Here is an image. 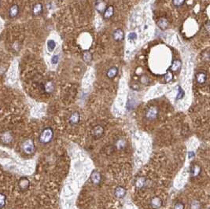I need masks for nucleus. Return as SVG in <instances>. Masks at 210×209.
I'll return each mask as SVG.
<instances>
[{
  "label": "nucleus",
  "mask_w": 210,
  "mask_h": 209,
  "mask_svg": "<svg viewBox=\"0 0 210 209\" xmlns=\"http://www.w3.org/2000/svg\"><path fill=\"white\" fill-rule=\"evenodd\" d=\"M54 138V131L51 127H46L42 131L39 135V142L43 144H47L52 141Z\"/></svg>",
  "instance_id": "nucleus-1"
},
{
  "label": "nucleus",
  "mask_w": 210,
  "mask_h": 209,
  "mask_svg": "<svg viewBox=\"0 0 210 209\" xmlns=\"http://www.w3.org/2000/svg\"><path fill=\"white\" fill-rule=\"evenodd\" d=\"M22 149L24 153L28 155H31L35 152V143L32 139H27L23 142Z\"/></svg>",
  "instance_id": "nucleus-2"
},
{
  "label": "nucleus",
  "mask_w": 210,
  "mask_h": 209,
  "mask_svg": "<svg viewBox=\"0 0 210 209\" xmlns=\"http://www.w3.org/2000/svg\"><path fill=\"white\" fill-rule=\"evenodd\" d=\"M159 113V110L157 106H150L145 113V117L146 120H154L157 119Z\"/></svg>",
  "instance_id": "nucleus-3"
},
{
  "label": "nucleus",
  "mask_w": 210,
  "mask_h": 209,
  "mask_svg": "<svg viewBox=\"0 0 210 209\" xmlns=\"http://www.w3.org/2000/svg\"><path fill=\"white\" fill-rule=\"evenodd\" d=\"M104 132H105V130H104L103 127L101 125H97L94 127L91 130V135L95 139L98 140L103 136Z\"/></svg>",
  "instance_id": "nucleus-4"
},
{
  "label": "nucleus",
  "mask_w": 210,
  "mask_h": 209,
  "mask_svg": "<svg viewBox=\"0 0 210 209\" xmlns=\"http://www.w3.org/2000/svg\"><path fill=\"white\" fill-rule=\"evenodd\" d=\"M107 4L104 0H97L95 3V8L99 14H102L107 8Z\"/></svg>",
  "instance_id": "nucleus-5"
},
{
  "label": "nucleus",
  "mask_w": 210,
  "mask_h": 209,
  "mask_svg": "<svg viewBox=\"0 0 210 209\" xmlns=\"http://www.w3.org/2000/svg\"><path fill=\"white\" fill-rule=\"evenodd\" d=\"M113 39L116 42H121L124 39V32L121 28L116 29L113 33Z\"/></svg>",
  "instance_id": "nucleus-6"
},
{
  "label": "nucleus",
  "mask_w": 210,
  "mask_h": 209,
  "mask_svg": "<svg viewBox=\"0 0 210 209\" xmlns=\"http://www.w3.org/2000/svg\"><path fill=\"white\" fill-rule=\"evenodd\" d=\"M29 186H30V182L28 178L25 177H22L20 178L19 182H18V186L21 191H25L28 190L29 188Z\"/></svg>",
  "instance_id": "nucleus-7"
},
{
  "label": "nucleus",
  "mask_w": 210,
  "mask_h": 209,
  "mask_svg": "<svg viewBox=\"0 0 210 209\" xmlns=\"http://www.w3.org/2000/svg\"><path fill=\"white\" fill-rule=\"evenodd\" d=\"M157 25L160 29H161L163 31H165V30H166L167 28H168L169 25H170V23H169V21H168L166 17H161V18H160V19L157 21Z\"/></svg>",
  "instance_id": "nucleus-8"
},
{
  "label": "nucleus",
  "mask_w": 210,
  "mask_h": 209,
  "mask_svg": "<svg viewBox=\"0 0 210 209\" xmlns=\"http://www.w3.org/2000/svg\"><path fill=\"white\" fill-rule=\"evenodd\" d=\"M207 73L205 72H199L195 75L197 83L199 84H204L207 80Z\"/></svg>",
  "instance_id": "nucleus-9"
},
{
  "label": "nucleus",
  "mask_w": 210,
  "mask_h": 209,
  "mask_svg": "<svg viewBox=\"0 0 210 209\" xmlns=\"http://www.w3.org/2000/svg\"><path fill=\"white\" fill-rule=\"evenodd\" d=\"M91 180L93 184L98 185L101 182L102 176L100 173L97 171H94L91 174Z\"/></svg>",
  "instance_id": "nucleus-10"
},
{
  "label": "nucleus",
  "mask_w": 210,
  "mask_h": 209,
  "mask_svg": "<svg viewBox=\"0 0 210 209\" xmlns=\"http://www.w3.org/2000/svg\"><path fill=\"white\" fill-rule=\"evenodd\" d=\"M127 190L123 186H117L115 189L114 191V195L115 197L118 199H121L125 197L126 195Z\"/></svg>",
  "instance_id": "nucleus-11"
},
{
  "label": "nucleus",
  "mask_w": 210,
  "mask_h": 209,
  "mask_svg": "<svg viewBox=\"0 0 210 209\" xmlns=\"http://www.w3.org/2000/svg\"><path fill=\"white\" fill-rule=\"evenodd\" d=\"M113 14H114V8H113V6H108L107 8L106 9V10L102 14V16H103L104 19L107 20L110 19L113 16Z\"/></svg>",
  "instance_id": "nucleus-12"
},
{
  "label": "nucleus",
  "mask_w": 210,
  "mask_h": 209,
  "mask_svg": "<svg viewBox=\"0 0 210 209\" xmlns=\"http://www.w3.org/2000/svg\"><path fill=\"white\" fill-rule=\"evenodd\" d=\"M54 84L52 81H47L46 84L43 85V90L47 94H52L54 91Z\"/></svg>",
  "instance_id": "nucleus-13"
},
{
  "label": "nucleus",
  "mask_w": 210,
  "mask_h": 209,
  "mask_svg": "<svg viewBox=\"0 0 210 209\" xmlns=\"http://www.w3.org/2000/svg\"><path fill=\"white\" fill-rule=\"evenodd\" d=\"M80 113L78 112H74L72 113V115L70 116L69 117V123L72 124V125H76L79 123L80 121Z\"/></svg>",
  "instance_id": "nucleus-14"
},
{
  "label": "nucleus",
  "mask_w": 210,
  "mask_h": 209,
  "mask_svg": "<svg viewBox=\"0 0 210 209\" xmlns=\"http://www.w3.org/2000/svg\"><path fill=\"white\" fill-rule=\"evenodd\" d=\"M82 58L84 62H86L87 64H90V63H91L93 60L92 53H91L89 50H85L82 53Z\"/></svg>",
  "instance_id": "nucleus-15"
},
{
  "label": "nucleus",
  "mask_w": 210,
  "mask_h": 209,
  "mask_svg": "<svg viewBox=\"0 0 210 209\" xmlns=\"http://www.w3.org/2000/svg\"><path fill=\"white\" fill-rule=\"evenodd\" d=\"M118 74V69L116 66L111 67L109 69H108L106 73V76L107 78L109 79H112L115 78Z\"/></svg>",
  "instance_id": "nucleus-16"
},
{
  "label": "nucleus",
  "mask_w": 210,
  "mask_h": 209,
  "mask_svg": "<svg viewBox=\"0 0 210 209\" xmlns=\"http://www.w3.org/2000/svg\"><path fill=\"white\" fill-rule=\"evenodd\" d=\"M150 205L154 209H158L162 205V201L161 198L157 197H154L150 201Z\"/></svg>",
  "instance_id": "nucleus-17"
},
{
  "label": "nucleus",
  "mask_w": 210,
  "mask_h": 209,
  "mask_svg": "<svg viewBox=\"0 0 210 209\" xmlns=\"http://www.w3.org/2000/svg\"><path fill=\"white\" fill-rule=\"evenodd\" d=\"M181 67H182V62L180 60H179V59H176L172 63L170 70H171L172 72H177V71H179L181 69Z\"/></svg>",
  "instance_id": "nucleus-18"
},
{
  "label": "nucleus",
  "mask_w": 210,
  "mask_h": 209,
  "mask_svg": "<svg viewBox=\"0 0 210 209\" xmlns=\"http://www.w3.org/2000/svg\"><path fill=\"white\" fill-rule=\"evenodd\" d=\"M0 139L4 143H10L13 140V136L9 132H4L0 134Z\"/></svg>",
  "instance_id": "nucleus-19"
},
{
  "label": "nucleus",
  "mask_w": 210,
  "mask_h": 209,
  "mask_svg": "<svg viewBox=\"0 0 210 209\" xmlns=\"http://www.w3.org/2000/svg\"><path fill=\"white\" fill-rule=\"evenodd\" d=\"M43 7L42 4L39 3H36V4H35L33 6L32 14H33L34 16H39L43 13Z\"/></svg>",
  "instance_id": "nucleus-20"
},
{
  "label": "nucleus",
  "mask_w": 210,
  "mask_h": 209,
  "mask_svg": "<svg viewBox=\"0 0 210 209\" xmlns=\"http://www.w3.org/2000/svg\"><path fill=\"white\" fill-rule=\"evenodd\" d=\"M146 178H144V177H139V178H138L135 180V186L138 189H142V188H143V187L146 186Z\"/></svg>",
  "instance_id": "nucleus-21"
},
{
  "label": "nucleus",
  "mask_w": 210,
  "mask_h": 209,
  "mask_svg": "<svg viewBox=\"0 0 210 209\" xmlns=\"http://www.w3.org/2000/svg\"><path fill=\"white\" fill-rule=\"evenodd\" d=\"M19 13V7L17 5H13V6L10 8L9 10V16L11 18L17 17V14Z\"/></svg>",
  "instance_id": "nucleus-22"
},
{
  "label": "nucleus",
  "mask_w": 210,
  "mask_h": 209,
  "mask_svg": "<svg viewBox=\"0 0 210 209\" xmlns=\"http://www.w3.org/2000/svg\"><path fill=\"white\" fill-rule=\"evenodd\" d=\"M201 171H202V168L198 164H194L191 168V175L193 176V177L198 176L201 174Z\"/></svg>",
  "instance_id": "nucleus-23"
},
{
  "label": "nucleus",
  "mask_w": 210,
  "mask_h": 209,
  "mask_svg": "<svg viewBox=\"0 0 210 209\" xmlns=\"http://www.w3.org/2000/svg\"><path fill=\"white\" fill-rule=\"evenodd\" d=\"M126 141L124 139H119L117 140V142H116V147L118 149H124V148L126 147Z\"/></svg>",
  "instance_id": "nucleus-24"
},
{
  "label": "nucleus",
  "mask_w": 210,
  "mask_h": 209,
  "mask_svg": "<svg viewBox=\"0 0 210 209\" xmlns=\"http://www.w3.org/2000/svg\"><path fill=\"white\" fill-rule=\"evenodd\" d=\"M56 47V43L54 41L53 39H50L47 42V49L50 52H52Z\"/></svg>",
  "instance_id": "nucleus-25"
},
{
  "label": "nucleus",
  "mask_w": 210,
  "mask_h": 209,
  "mask_svg": "<svg viewBox=\"0 0 210 209\" xmlns=\"http://www.w3.org/2000/svg\"><path fill=\"white\" fill-rule=\"evenodd\" d=\"M172 79H173V73L171 70H168L166 74L165 75V82L168 83V82L172 80Z\"/></svg>",
  "instance_id": "nucleus-26"
},
{
  "label": "nucleus",
  "mask_w": 210,
  "mask_h": 209,
  "mask_svg": "<svg viewBox=\"0 0 210 209\" xmlns=\"http://www.w3.org/2000/svg\"><path fill=\"white\" fill-rule=\"evenodd\" d=\"M6 197L3 193H0V209H3L6 205Z\"/></svg>",
  "instance_id": "nucleus-27"
},
{
  "label": "nucleus",
  "mask_w": 210,
  "mask_h": 209,
  "mask_svg": "<svg viewBox=\"0 0 210 209\" xmlns=\"http://www.w3.org/2000/svg\"><path fill=\"white\" fill-rule=\"evenodd\" d=\"M186 0H172V5L175 7H180L184 4Z\"/></svg>",
  "instance_id": "nucleus-28"
},
{
  "label": "nucleus",
  "mask_w": 210,
  "mask_h": 209,
  "mask_svg": "<svg viewBox=\"0 0 210 209\" xmlns=\"http://www.w3.org/2000/svg\"><path fill=\"white\" fill-rule=\"evenodd\" d=\"M183 96H184V91L183 90V89L181 88V87H179V92H178V95H177L176 99H177V100L182 99V98H183Z\"/></svg>",
  "instance_id": "nucleus-29"
},
{
  "label": "nucleus",
  "mask_w": 210,
  "mask_h": 209,
  "mask_svg": "<svg viewBox=\"0 0 210 209\" xmlns=\"http://www.w3.org/2000/svg\"><path fill=\"white\" fill-rule=\"evenodd\" d=\"M174 209H184V204L181 202H177L174 205Z\"/></svg>",
  "instance_id": "nucleus-30"
},
{
  "label": "nucleus",
  "mask_w": 210,
  "mask_h": 209,
  "mask_svg": "<svg viewBox=\"0 0 210 209\" xmlns=\"http://www.w3.org/2000/svg\"><path fill=\"white\" fill-rule=\"evenodd\" d=\"M137 39V34L135 33V32H131L128 35V39L130 40H135Z\"/></svg>",
  "instance_id": "nucleus-31"
},
{
  "label": "nucleus",
  "mask_w": 210,
  "mask_h": 209,
  "mask_svg": "<svg viewBox=\"0 0 210 209\" xmlns=\"http://www.w3.org/2000/svg\"><path fill=\"white\" fill-rule=\"evenodd\" d=\"M58 60H59L58 55H54L53 57H52V58H51V62H52V64H56L58 62Z\"/></svg>",
  "instance_id": "nucleus-32"
},
{
  "label": "nucleus",
  "mask_w": 210,
  "mask_h": 209,
  "mask_svg": "<svg viewBox=\"0 0 210 209\" xmlns=\"http://www.w3.org/2000/svg\"><path fill=\"white\" fill-rule=\"evenodd\" d=\"M191 208H192V209H199L200 208V204H199L198 201H194V203H192Z\"/></svg>",
  "instance_id": "nucleus-33"
},
{
  "label": "nucleus",
  "mask_w": 210,
  "mask_h": 209,
  "mask_svg": "<svg viewBox=\"0 0 210 209\" xmlns=\"http://www.w3.org/2000/svg\"><path fill=\"white\" fill-rule=\"evenodd\" d=\"M188 156H189V158H190V159H193L194 157L195 156V155H194V153H193V152H190Z\"/></svg>",
  "instance_id": "nucleus-34"
},
{
  "label": "nucleus",
  "mask_w": 210,
  "mask_h": 209,
  "mask_svg": "<svg viewBox=\"0 0 210 209\" xmlns=\"http://www.w3.org/2000/svg\"><path fill=\"white\" fill-rule=\"evenodd\" d=\"M205 26V28H206V30H207V32H209V22L207 21Z\"/></svg>",
  "instance_id": "nucleus-35"
}]
</instances>
